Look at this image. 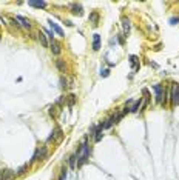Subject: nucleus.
Instances as JSON below:
<instances>
[{"label": "nucleus", "mask_w": 179, "mask_h": 180, "mask_svg": "<svg viewBox=\"0 0 179 180\" xmlns=\"http://www.w3.org/2000/svg\"><path fill=\"white\" fill-rule=\"evenodd\" d=\"M153 89H154V94H156V102H158V103H162V97H164V89H162V86H161V85H154Z\"/></svg>", "instance_id": "7"}, {"label": "nucleus", "mask_w": 179, "mask_h": 180, "mask_svg": "<svg viewBox=\"0 0 179 180\" xmlns=\"http://www.w3.org/2000/svg\"><path fill=\"white\" fill-rule=\"evenodd\" d=\"M62 139H64V132H62V129L60 128H54V131L51 132V136L48 137V142H51V140H56V142H62Z\"/></svg>", "instance_id": "3"}, {"label": "nucleus", "mask_w": 179, "mask_h": 180, "mask_svg": "<svg viewBox=\"0 0 179 180\" xmlns=\"http://www.w3.org/2000/svg\"><path fill=\"white\" fill-rule=\"evenodd\" d=\"M48 23H50V28L53 29V33H57V35H60V37H65V33H64V29H62L60 26L56 23V22H53V20L50 19V20H48Z\"/></svg>", "instance_id": "6"}, {"label": "nucleus", "mask_w": 179, "mask_h": 180, "mask_svg": "<svg viewBox=\"0 0 179 180\" xmlns=\"http://www.w3.org/2000/svg\"><path fill=\"white\" fill-rule=\"evenodd\" d=\"M90 22H91L93 25H97V22H99V12H91V14H90Z\"/></svg>", "instance_id": "13"}, {"label": "nucleus", "mask_w": 179, "mask_h": 180, "mask_svg": "<svg viewBox=\"0 0 179 180\" xmlns=\"http://www.w3.org/2000/svg\"><path fill=\"white\" fill-rule=\"evenodd\" d=\"M71 10H73V14H74V16H82V14H83V10H82V6H80V5H77V3H74Z\"/></svg>", "instance_id": "12"}, {"label": "nucleus", "mask_w": 179, "mask_h": 180, "mask_svg": "<svg viewBox=\"0 0 179 180\" xmlns=\"http://www.w3.org/2000/svg\"><path fill=\"white\" fill-rule=\"evenodd\" d=\"M70 166H71V169L76 168V156H71L70 157Z\"/></svg>", "instance_id": "19"}, {"label": "nucleus", "mask_w": 179, "mask_h": 180, "mask_svg": "<svg viewBox=\"0 0 179 180\" xmlns=\"http://www.w3.org/2000/svg\"><path fill=\"white\" fill-rule=\"evenodd\" d=\"M46 152H48L46 146L39 148V149L36 151V154L33 156V160H31V162H36V160H42V159H45V157H46Z\"/></svg>", "instance_id": "5"}, {"label": "nucleus", "mask_w": 179, "mask_h": 180, "mask_svg": "<svg viewBox=\"0 0 179 180\" xmlns=\"http://www.w3.org/2000/svg\"><path fill=\"white\" fill-rule=\"evenodd\" d=\"M108 74H110V69H104V71L100 73L102 77H108Z\"/></svg>", "instance_id": "23"}, {"label": "nucleus", "mask_w": 179, "mask_h": 180, "mask_svg": "<svg viewBox=\"0 0 179 180\" xmlns=\"http://www.w3.org/2000/svg\"><path fill=\"white\" fill-rule=\"evenodd\" d=\"M29 6H34V8H46L48 3L46 2H28Z\"/></svg>", "instance_id": "14"}, {"label": "nucleus", "mask_w": 179, "mask_h": 180, "mask_svg": "<svg viewBox=\"0 0 179 180\" xmlns=\"http://www.w3.org/2000/svg\"><path fill=\"white\" fill-rule=\"evenodd\" d=\"M122 25H124V31L128 34V31H130V20L128 19H124L122 20Z\"/></svg>", "instance_id": "17"}, {"label": "nucleus", "mask_w": 179, "mask_h": 180, "mask_svg": "<svg viewBox=\"0 0 179 180\" xmlns=\"http://www.w3.org/2000/svg\"><path fill=\"white\" fill-rule=\"evenodd\" d=\"M14 20H16V22H19L20 26H23V28H26V29H29V28H31L29 20H28V19H25V17H22V16H16V19H14Z\"/></svg>", "instance_id": "8"}, {"label": "nucleus", "mask_w": 179, "mask_h": 180, "mask_svg": "<svg viewBox=\"0 0 179 180\" xmlns=\"http://www.w3.org/2000/svg\"><path fill=\"white\" fill-rule=\"evenodd\" d=\"M50 46H51V51H53V54H56V56H59L60 54V43L59 42H56V40H51V43H50Z\"/></svg>", "instance_id": "9"}, {"label": "nucleus", "mask_w": 179, "mask_h": 180, "mask_svg": "<svg viewBox=\"0 0 179 180\" xmlns=\"http://www.w3.org/2000/svg\"><path fill=\"white\" fill-rule=\"evenodd\" d=\"M66 179V173H65V171H64V173H62V175H60V177H59V180H65Z\"/></svg>", "instance_id": "25"}, {"label": "nucleus", "mask_w": 179, "mask_h": 180, "mask_svg": "<svg viewBox=\"0 0 179 180\" xmlns=\"http://www.w3.org/2000/svg\"><path fill=\"white\" fill-rule=\"evenodd\" d=\"M170 23H171V25L179 23V17H171V19H170Z\"/></svg>", "instance_id": "22"}, {"label": "nucleus", "mask_w": 179, "mask_h": 180, "mask_svg": "<svg viewBox=\"0 0 179 180\" xmlns=\"http://www.w3.org/2000/svg\"><path fill=\"white\" fill-rule=\"evenodd\" d=\"M16 171L12 169H2L0 171V180H14Z\"/></svg>", "instance_id": "4"}, {"label": "nucleus", "mask_w": 179, "mask_h": 180, "mask_svg": "<svg viewBox=\"0 0 179 180\" xmlns=\"http://www.w3.org/2000/svg\"><path fill=\"white\" fill-rule=\"evenodd\" d=\"M170 96H171V102H173V105H179V85H178V83H173Z\"/></svg>", "instance_id": "2"}, {"label": "nucleus", "mask_w": 179, "mask_h": 180, "mask_svg": "<svg viewBox=\"0 0 179 180\" xmlns=\"http://www.w3.org/2000/svg\"><path fill=\"white\" fill-rule=\"evenodd\" d=\"M56 65H57V68H59L62 73H65V69H66V66H65V63H64V60L62 58H59V60H56Z\"/></svg>", "instance_id": "16"}, {"label": "nucleus", "mask_w": 179, "mask_h": 180, "mask_svg": "<svg viewBox=\"0 0 179 180\" xmlns=\"http://www.w3.org/2000/svg\"><path fill=\"white\" fill-rule=\"evenodd\" d=\"M43 33L46 34V37L50 39V40H54V39H53V35H54V33H53V31H43Z\"/></svg>", "instance_id": "20"}, {"label": "nucleus", "mask_w": 179, "mask_h": 180, "mask_svg": "<svg viewBox=\"0 0 179 180\" xmlns=\"http://www.w3.org/2000/svg\"><path fill=\"white\" fill-rule=\"evenodd\" d=\"M88 156H90V146L87 143V139H85L82 142V145H80V148H79V152H77V166L79 168L88 160Z\"/></svg>", "instance_id": "1"}, {"label": "nucleus", "mask_w": 179, "mask_h": 180, "mask_svg": "<svg viewBox=\"0 0 179 180\" xmlns=\"http://www.w3.org/2000/svg\"><path fill=\"white\" fill-rule=\"evenodd\" d=\"M137 57L136 56H130V63H131V66H133V71H136L137 68H139V65H137Z\"/></svg>", "instance_id": "15"}, {"label": "nucleus", "mask_w": 179, "mask_h": 180, "mask_svg": "<svg viewBox=\"0 0 179 180\" xmlns=\"http://www.w3.org/2000/svg\"><path fill=\"white\" fill-rule=\"evenodd\" d=\"M93 49H94V51H99L100 49V35L99 34L93 35Z\"/></svg>", "instance_id": "10"}, {"label": "nucleus", "mask_w": 179, "mask_h": 180, "mask_svg": "<svg viewBox=\"0 0 179 180\" xmlns=\"http://www.w3.org/2000/svg\"><path fill=\"white\" fill-rule=\"evenodd\" d=\"M60 83H62V85H60V86H62V88H66V86H68V85H66V79H64V77H62V80H60Z\"/></svg>", "instance_id": "24"}, {"label": "nucleus", "mask_w": 179, "mask_h": 180, "mask_svg": "<svg viewBox=\"0 0 179 180\" xmlns=\"http://www.w3.org/2000/svg\"><path fill=\"white\" fill-rule=\"evenodd\" d=\"M26 168H28V165H23V166H22V168H19V171H17V174H25Z\"/></svg>", "instance_id": "21"}, {"label": "nucleus", "mask_w": 179, "mask_h": 180, "mask_svg": "<svg viewBox=\"0 0 179 180\" xmlns=\"http://www.w3.org/2000/svg\"><path fill=\"white\" fill-rule=\"evenodd\" d=\"M39 40H40V43H42V46L43 48H48V40H46V34L43 33V31H39Z\"/></svg>", "instance_id": "11"}, {"label": "nucleus", "mask_w": 179, "mask_h": 180, "mask_svg": "<svg viewBox=\"0 0 179 180\" xmlns=\"http://www.w3.org/2000/svg\"><path fill=\"white\" fill-rule=\"evenodd\" d=\"M66 100H68V105L70 106H73L74 103H76V96H74V94H70V96L66 97Z\"/></svg>", "instance_id": "18"}]
</instances>
